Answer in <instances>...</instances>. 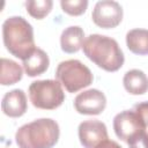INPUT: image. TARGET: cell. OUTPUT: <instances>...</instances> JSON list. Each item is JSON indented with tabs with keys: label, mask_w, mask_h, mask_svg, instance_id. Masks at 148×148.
Segmentation results:
<instances>
[{
	"label": "cell",
	"mask_w": 148,
	"mask_h": 148,
	"mask_svg": "<svg viewBox=\"0 0 148 148\" xmlns=\"http://www.w3.org/2000/svg\"><path fill=\"white\" fill-rule=\"evenodd\" d=\"M133 110L142 118L145 124L148 126V102H141L133 106Z\"/></svg>",
	"instance_id": "cell-19"
},
{
	"label": "cell",
	"mask_w": 148,
	"mask_h": 148,
	"mask_svg": "<svg viewBox=\"0 0 148 148\" xmlns=\"http://www.w3.org/2000/svg\"><path fill=\"white\" fill-rule=\"evenodd\" d=\"M123 84L132 95H143L148 91V76L140 69L127 71L123 77Z\"/></svg>",
	"instance_id": "cell-13"
},
{
	"label": "cell",
	"mask_w": 148,
	"mask_h": 148,
	"mask_svg": "<svg viewBox=\"0 0 148 148\" xmlns=\"http://www.w3.org/2000/svg\"><path fill=\"white\" fill-rule=\"evenodd\" d=\"M2 112L10 118L23 116L28 109L25 92L22 89H13L5 94L1 102Z\"/></svg>",
	"instance_id": "cell-10"
},
{
	"label": "cell",
	"mask_w": 148,
	"mask_h": 148,
	"mask_svg": "<svg viewBox=\"0 0 148 148\" xmlns=\"http://www.w3.org/2000/svg\"><path fill=\"white\" fill-rule=\"evenodd\" d=\"M84 31L79 25H71L62 30L60 36V47L65 53H76L84 43Z\"/></svg>",
	"instance_id": "cell-11"
},
{
	"label": "cell",
	"mask_w": 148,
	"mask_h": 148,
	"mask_svg": "<svg viewBox=\"0 0 148 148\" xmlns=\"http://www.w3.org/2000/svg\"><path fill=\"white\" fill-rule=\"evenodd\" d=\"M95 148H123L118 142L113 141V140H105L103 142H101L98 146H96Z\"/></svg>",
	"instance_id": "cell-20"
},
{
	"label": "cell",
	"mask_w": 148,
	"mask_h": 148,
	"mask_svg": "<svg viewBox=\"0 0 148 148\" xmlns=\"http://www.w3.org/2000/svg\"><path fill=\"white\" fill-rule=\"evenodd\" d=\"M74 108L81 114L96 116L106 108V97L98 89H88L80 92L74 99Z\"/></svg>",
	"instance_id": "cell-8"
},
{
	"label": "cell",
	"mask_w": 148,
	"mask_h": 148,
	"mask_svg": "<svg viewBox=\"0 0 148 148\" xmlns=\"http://www.w3.org/2000/svg\"><path fill=\"white\" fill-rule=\"evenodd\" d=\"M53 2L51 0H29L25 2L27 12L30 16L37 20L44 18L52 10Z\"/></svg>",
	"instance_id": "cell-16"
},
{
	"label": "cell",
	"mask_w": 148,
	"mask_h": 148,
	"mask_svg": "<svg viewBox=\"0 0 148 148\" xmlns=\"http://www.w3.org/2000/svg\"><path fill=\"white\" fill-rule=\"evenodd\" d=\"M79 139L84 148H95L101 142L108 140V130L104 123L97 119L82 121L77 128Z\"/></svg>",
	"instance_id": "cell-9"
},
{
	"label": "cell",
	"mask_w": 148,
	"mask_h": 148,
	"mask_svg": "<svg viewBox=\"0 0 148 148\" xmlns=\"http://www.w3.org/2000/svg\"><path fill=\"white\" fill-rule=\"evenodd\" d=\"M56 77L68 92H76L92 83L91 71L80 60L61 61L56 69Z\"/></svg>",
	"instance_id": "cell-4"
},
{
	"label": "cell",
	"mask_w": 148,
	"mask_h": 148,
	"mask_svg": "<svg viewBox=\"0 0 148 148\" xmlns=\"http://www.w3.org/2000/svg\"><path fill=\"white\" fill-rule=\"evenodd\" d=\"M148 126L134 110H125L117 113L113 118V130L116 135L127 142L136 134L146 131Z\"/></svg>",
	"instance_id": "cell-6"
},
{
	"label": "cell",
	"mask_w": 148,
	"mask_h": 148,
	"mask_svg": "<svg viewBox=\"0 0 148 148\" xmlns=\"http://www.w3.org/2000/svg\"><path fill=\"white\" fill-rule=\"evenodd\" d=\"M22 65L27 75L34 77L42 75L46 72L50 65V59L45 51H43L39 47H36L35 51L29 57L22 60Z\"/></svg>",
	"instance_id": "cell-12"
},
{
	"label": "cell",
	"mask_w": 148,
	"mask_h": 148,
	"mask_svg": "<svg viewBox=\"0 0 148 148\" xmlns=\"http://www.w3.org/2000/svg\"><path fill=\"white\" fill-rule=\"evenodd\" d=\"M130 148H148V133L146 131L136 134L127 141Z\"/></svg>",
	"instance_id": "cell-18"
},
{
	"label": "cell",
	"mask_w": 148,
	"mask_h": 148,
	"mask_svg": "<svg viewBox=\"0 0 148 148\" xmlns=\"http://www.w3.org/2000/svg\"><path fill=\"white\" fill-rule=\"evenodd\" d=\"M60 128L56 120L40 118L21 126L15 141L18 148H52L59 140Z\"/></svg>",
	"instance_id": "cell-3"
},
{
	"label": "cell",
	"mask_w": 148,
	"mask_h": 148,
	"mask_svg": "<svg viewBox=\"0 0 148 148\" xmlns=\"http://www.w3.org/2000/svg\"><path fill=\"white\" fill-rule=\"evenodd\" d=\"M23 75L22 67L7 58H1V74H0V83L2 86H10L18 81H21Z\"/></svg>",
	"instance_id": "cell-15"
},
{
	"label": "cell",
	"mask_w": 148,
	"mask_h": 148,
	"mask_svg": "<svg viewBox=\"0 0 148 148\" xmlns=\"http://www.w3.org/2000/svg\"><path fill=\"white\" fill-rule=\"evenodd\" d=\"M124 12L120 3L113 0H101L96 2L91 13V18L97 27L111 29L120 24Z\"/></svg>",
	"instance_id": "cell-7"
},
{
	"label": "cell",
	"mask_w": 148,
	"mask_h": 148,
	"mask_svg": "<svg viewBox=\"0 0 148 148\" xmlns=\"http://www.w3.org/2000/svg\"><path fill=\"white\" fill-rule=\"evenodd\" d=\"M2 38L7 51L21 60L36 49L32 25L22 16H10L2 23Z\"/></svg>",
	"instance_id": "cell-2"
},
{
	"label": "cell",
	"mask_w": 148,
	"mask_h": 148,
	"mask_svg": "<svg viewBox=\"0 0 148 148\" xmlns=\"http://www.w3.org/2000/svg\"><path fill=\"white\" fill-rule=\"evenodd\" d=\"M29 98L37 109L54 110L65 101V92L58 80H38L29 86Z\"/></svg>",
	"instance_id": "cell-5"
},
{
	"label": "cell",
	"mask_w": 148,
	"mask_h": 148,
	"mask_svg": "<svg viewBox=\"0 0 148 148\" xmlns=\"http://www.w3.org/2000/svg\"><path fill=\"white\" fill-rule=\"evenodd\" d=\"M82 49L88 59L106 72H116L124 65L125 57L119 44L109 36L98 34L89 35Z\"/></svg>",
	"instance_id": "cell-1"
},
{
	"label": "cell",
	"mask_w": 148,
	"mask_h": 148,
	"mask_svg": "<svg viewBox=\"0 0 148 148\" xmlns=\"http://www.w3.org/2000/svg\"><path fill=\"white\" fill-rule=\"evenodd\" d=\"M60 6L62 12H65L66 14L72 16H79L86 12L88 7V1L87 0H74V1L61 0Z\"/></svg>",
	"instance_id": "cell-17"
},
{
	"label": "cell",
	"mask_w": 148,
	"mask_h": 148,
	"mask_svg": "<svg viewBox=\"0 0 148 148\" xmlns=\"http://www.w3.org/2000/svg\"><path fill=\"white\" fill-rule=\"evenodd\" d=\"M126 45L134 54H148V30L139 28L130 30L126 34Z\"/></svg>",
	"instance_id": "cell-14"
}]
</instances>
